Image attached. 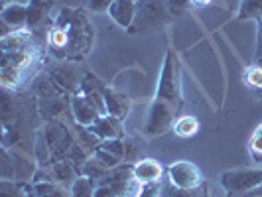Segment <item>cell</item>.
I'll list each match as a JSON object with an SVG mask.
<instances>
[{
  "label": "cell",
  "instance_id": "1",
  "mask_svg": "<svg viewBox=\"0 0 262 197\" xmlns=\"http://www.w3.org/2000/svg\"><path fill=\"white\" fill-rule=\"evenodd\" d=\"M158 101H164L171 105L178 113H182L184 106V93H182V63L180 57L173 50L166 52L164 63H162V71H160V79H158V89L156 97Z\"/></svg>",
  "mask_w": 262,
  "mask_h": 197
},
{
  "label": "cell",
  "instance_id": "2",
  "mask_svg": "<svg viewBox=\"0 0 262 197\" xmlns=\"http://www.w3.org/2000/svg\"><path fill=\"white\" fill-rule=\"evenodd\" d=\"M173 18L166 0H136V16L128 28V34H148L164 28Z\"/></svg>",
  "mask_w": 262,
  "mask_h": 197
},
{
  "label": "cell",
  "instance_id": "3",
  "mask_svg": "<svg viewBox=\"0 0 262 197\" xmlns=\"http://www.w3.org/2000/svg\"><path fill=\"white\" fill-rule=\"evenodd\" d=\"M69 34V46H67V61H83L89 52H91L93 39H95V30H93L91 22L87 18L85 10L75 8L73 14V22L67 28Z\"/></svg>",
  "mask_w": 262,
  "mask_h": 197
},
{
  "label": "cell",
  "instance_id": "4",
  "mask_svg": "<svg viewBox=\"0 0 262 197\" xmlns=\"http://www.w3.org/2000/svg\"><path fill=\"white\" fill-rule=\"evenodd\" d=\"M221 185L229 195H245L262 185V168H241L221 173Z\"/></svg>",
  "mask_w": 262,
  "mask_h": 197
},
{
  "label": "cell",
  "instance_id": "5",
  "mask_svg": "<svg viewBox=\"0 0 262 197\" xmlns=\"http://www.w3.org/2000/svg\"><path fill=\"white\" fill-rule=\"evenodd\" d=\"M168 182L176 187H182V189H197L205 184L203 182V173L197 168L193 162H187V160H178L168 166Z\"/></svg>",
  "mask_w": 262,
  "mask_h": 197
},
{
  "label": "cell",
  "instance_id": "6",
  "mask_svg": "<svg viewBox=\"0 0 262 197\" xmlns=\"http://www.w3.org/2000/svg\"><path fill=\"white\" fill-rule=\"evenodd\" d=\"M48 75L53 79V83L63 89L67 95H77L81 89V81L83 77H79V69L73 63H59L48 69Z\"/></svg>",
  "mask_w": 262,
  "mask_h": 197
},
{
  "label": "cell",
  "instance_id": "7",
  "mask_svg": "<svg viewBox=\"0 0 262 197\" xmlns=\"http://www.w3.org/2000/svg\"><path fill=\"white\" fill-rule=\"evenodd\" d=\"M69 108H71V115H73L75 124L85 126V128H91L93 124L103 117L101 111L93 105L87 97H83L81 93H77V95L71 97V106H69Z\"/></svg>",
  "mask_w": 262,
  "mask_h": 197
},
{
  "label": "cell",
  "instance_id": "8",
  "mask_svg": "<svg viewBox=\"0 0 262 197\" xmlns=\"http://www.w3.org/2000/svg\"><path fill=\"white\" fill-rule=\"evenodd\" d=\"M132 176L140 185L154 184L164 180V168L154 158H142L136 164H132Z\"/></svg>",
  "mask_w": 262,
  "mask_h": 197
},
{
  "label": "cell",
  "instance_id": "9",
  "mask_svg": "<svg viewBox=\"0 0 262 197\" xmlns=\"http://www.w3.org/2000/svg\"><path fill=\"white\" fill-rule=\"evenodd\" d=\"M105 89L106 85L99 77H95L93 73H85L83 81H81V89L79 93L83 97H87L93 105L101 111V115H106L105 111Z\"/></svg>",
  "mask_w": 262,
  "mask_h": 197
},
{
  "label": "cell",
  "instance_id": "10",
  "mask_svg": "<svg viewBox=\"0 0 262 197\" xmlns=\"http://www.w3.org/2000/svg\"><path fill=\"white\" fill-rule=\"evenodd\" d=\"M0 24L12 30V32H20V30H28V8L26 4H6L0 12Z\"/></svg>",
  "mask_w": 262,
  "mask_h": 197
},
{
  "label": "cell",
  "instance_id": "11",
  "mask_svg": "<svg viewBox=\"0 0 262 197\" xmlns=\"http://www.w3.org/2000/svg\"><path fill=\"white\" fill-rule=\"evenodd\" d=\"M132 101L128 99V95H124L122 91H117V89H111L106 87L105 89V111L106 115L117 118H126L128 113H130Z\"/></svg>",
  "mask_w": 262,
  "mask_h": 197
},
{
  "label": "cell",
  "instance_id": "12",
  "mask_svg": "<svg viewBox=\"0 0 262 197\" xmlns=\"http://www.w3.org/2000/svg\"><path fill=\"white\" fill-rule=\"evenodd\" d=\"M91 132L103 142L111 138H124V128H122V120L111 115H103L95 124L91 126Z\"/></svg>",
  "mask_w": 262,
  "mask_h": 197
},
{
  "label": "cell",
  "instance_id": "13",
  "mask_svg": "<svg viewBox=\"0 0 262 197\" xmlns=\"http://www.w3.org/2000/svg\"><path fill=\"white\" fill-rule=\"evenodd\" d=\"M108 16L115 20L117 26L124 28L128 32L136 16V0H113L108 8Z\"/></svg>",
  "mask_w": 262,
  "mask_h": 197
},
{
  "label": "cell",
  "instance_id": "14",
  "mask_svg": "<svg viewBox=\"0 0 262 197\" xmlns=\"http://www.w3.org/2000/svg\"><path fill=\"white\" fill-rule=\"evenodd\" d=\"M24 189L26 197H71V189L57 182H28Z\"/></svg>",
  "mask_w": 262,
  "mask_h": 197
},
{
  "label": "cell",
  "instance_id": "15",
  "mask_svg": "<svg viewBox=\"0 0 262 197\" xmlns=\"http://www.w3.org/2000/svg\"><path fill=\"white\" fill-rule=\"evenodd\" d=\"M53 0H28V30L36 32L43 28V22L48 20V14L52 10Z\"/></svg>",
  "mask_w": 262,
  "mask_h": 197
},
{
  "label": "cell",
  "instance_id": "16",
  "mask_svg": "<svg viewBox=\"0 0 262 197\" xmlns=\"http://www.w3.org/2000/svg\"><path fill=\"white\" fill-rule=\"evenodd\" d=\"M38 115L43 120H55L66 113L67 106H71V95H61L55 99H46V101H38Z\"/></svg>",
  "mask_w": 262,
  "mask_h": 197
},
{
  "label": "cell",
  "instance_id": "17",
  "mask_svg": "<svg viewBox=\"0 0 262 197\" xmlns=\"http://www.w3.org/2000/svg\"><path fill=\"white\" fill-rule=\"evenodd\" d=\"M50 168V173H52L53 182H57V184H61L63 187H69L71 189V185L75 184V180H77L79 176V170L69 162V160H61V162H53L48 166Z\"/></svg>",
  "mask_w": 262,
  "mask_h": 197
},
{
  "label": "cell",
  "instance_id": "18",
  "mask_svg": "<svg viewBox=\"0 0 262 197\" xmlns=\"http://www.w3.org/2000/svg\"><path fill=\"white\" fill-rule=\"evenodd\" d=\"M34 95H36V101H46V99H55V97H61V95H67V93L63 89H59L50 75H43V77L36 79Z\"/></svg>",
  "mask_w": 262,
  "mask_h": 197
},
{
  "label": "cell",
  "instance_id": "19",
  "mask_svg": "<svg viewBox=\"0 0 262 197\" xmlns=\"http://www.w3.org/2000/svg\"><path fill=\"white\" fill-rule=\"evenodd\" d=\"M173 134L180 138H191L199 132V120L193 115H180L173 122Z\"/></svg>",
  "mask_w": 262,
  "mask_h": 197
},
{
  "label": "cell",
  "instance_id": "20",
  "mask_svg": "<svg viewBox=\"0 0 262 197\" xmlns=\"http://www.w3.org/2000/svg\"><path fill=\"white\" fill-rule=\"evenodd\" d=\"M162 197H209L207 195V184H203L197 189H182L171 185L166 178H164V185H162Z\"/></svg>",
  "mask_w": 262,
  "mask_h": 197
},
{
  "label": "cell",
  "instance_id": "21",
  "mask_svg": "<svg viewBox=\"0 0 262 197\" xmlns=\"http://www.w3.org/2000/svg\"><path fill=\"white\" fill-rule=\"evenodd\" d=\"M124 140V162L126 164H136L138 160L144 158V142L138 136H126Z\"/></svg>",
  "mask_w": 262,
  "mask_h": 197
},
{
  "label": "cell",
  "instance_id": "22",
  "mask_svg": "<svg viewBox=\"0 0 262 197\" xmlns=\"http://www.w3.org/2000/svg\"><path fill=\"white\" fill-rule=\"evenodd\" d=\"M262 0H241V8L236 12V20H260Z\"/></svg>",
  "mask_w": 262,
  "mask_h": 197
},
{
  "label": "cell",
  "instance_id": "23",
  "mask_svg": "<svg viewBox=\"0 0 262 197\" xmlns=\"http://www.w3.org/2000/svg\"><path fill=\"white\" fill-rule=\"evenodd\" d=\"M95 189H97V185L91 178L79 176L75 184L71 185V197H95Z\"/></svg>",
  "mask_w": 262,
  "mask_h": 197
},
{
  "label": "cell",
  "instance_id": "24",
  "mask_svg": "<svg viewBox=\"0 0 262 197\" xmlns=\"http://www.w3.org/2000/svg\"><path fill=\"white\" fill-rule=\"evenodd\" d=\"M243 79L252 91H262V67L258 65H249L243 73Z\"/></svg>",
  "mask_w": 262,
  "mask_h": 197
},
{
  "label": "cell",
  "instance_id": "25",
  "mask_svg": "<svg viewBox=\"0 0 262 197\" xmlns=\"http://www.w3.org/2000/svg\"><path fill=\"white\" fill-rule=\"evenodd\" d=\"M0 197H26L24 184H18L14 180H2L0 182Z\"/></svg>",
  "mask_w": 262,
  "mask_h": 197
},
{
  "label": "cell",
  "instance_id": "26",
  "mask_svg": "<svg viewBox=\"0 0 262 197\" xmlns=\"http://www.w3.org/2000/svg\"><path fill=\"white\" fill-rule=\"evenodd\" d=\"M2 180H14L16 182V164H14V158L10 154L8 148L2 146Z\"/></svg>",
  "mask_w": 262,
  "mask_h": 197
},
{
  "label": "cell",
  "instance_id": "27",
  "mask_svg": "<svg viewBox=\"0 0 262 197\" xmlns=\"http://www.w3.org/2000/svg\"><path fill=\"white\" fill-rule=\"evenodd\" d=\"M93 156L97 158V160H99V162H101L105 168H108V170H113V168H117V166H120V164H122V160H120V158L115 156V154H111L108 150L101 148V146H99V148L93 152Z\"/></svg>",
  "mask_w": 262,
  "mask_h": 197
},
{
  "label": "cell",
  "instance_id": "28",
  "mask_svg": "<svg viewBox=\"0 0 262 197\" xmlns=\"http://www.w3.org/2000/svg\"><path fill=\"white\" fill-rule=\"evenodd\" d=\"M99 146H101V148H105V150H108L111 154H115V156H118L122 162H124V140H122V138H111V140H103Z\"/></svg>",
  "mask_w": 262,
  "mask_h": 197
},
{
  "label": "cell",
  "instance_id": "29",
  "mask_svg": "<svg viewBox=\"0 0 262 197\" xmlns=\"http://www.w3.org/2000/svg\"><path fill=\"white\" fill-rule=\"evenodd\" d=\"M162 185H164V180L154 182V184L140 185L138 191H136V197H162Z\"/></svg>",
  "mask_w": 262,
  "mask_h": 197
},
{
  "label": "cell",
  "instance_id": "30",
  "mask_svg": "<svg viewBox=\"0 0 262 197\" xmlns=\"http://www.w3.org/2000/svg\"><path fill=\"white\" fill-rule=\"evenodd\" d=\"M249 150L252 156L262 158V124H258L256 130L252 132V136L249 140Z\"/></svg>",
  "mask_w": 262,
  "mask_h": 197
},
{
  "label": "cell",
  "instance_id": "31",
  "mask_svg": "<svg viewBox=\"0 0 262 197\" xmlns=\"http://www.w3.org/2000/svg\"><path fill=\"white\" fill-rule=\"evenodd\" d=\"M85 4H87V8L91 12H108L113 0H87Z\"/></svg>",
  "mask_w": 262,
  "mask_h": 197
},
{
  "label": "cell",
  "instance_id": "32",
  "mask_svg": "<svg viewBox=\"0 0 262 197\" xmlns=\"http://www.w3.org/2000/svg\"><path fill=\"white\" fill-rule=\"evenodd\" d=\"M168 2V6H170V10L173 16H180V14H184L187 10V6H189V0H166Z\"/></svg>",
  "mask_w": 262,
  "mask_h": 197
},
{
  "label": "cell",
  "instance_id": "33",
  "mask_svg": "<svg viewBox=\"0 0 262 197\" xmlns=\"http://www.w3.org/2000/svg\"><path fill=\"white\" fill-rule=\"evenodd\" d=\"M254 65L262 67V18L258 20V38H256V53H254Z\"/></svg>",
  "mask_w": 262,
  "mask_h": 197
},
{
  "label": "cell",
  "instance_id": "34",
  "mask_svg": "<svg viewBox=\"0 0 262 197\" xmlns=\"http://www.w3.org/2000/svg\"><path fill=\"white\" fill-rule=\"evenodd\" d=\"M213 0H189V6L193 8H203V6H209Z\"/></svg>",
  "mask_w": 262,
  "mask_h": 197
},
{
  "label": "cell",
  "instance_id": "35",
  "mask_svg": "<svg viewBox=\"0 0 262 197\" xmlns=\"http://www.w3.org/2000/svg\"><path fill=\"white\" fill-rule=\"evenodd\" d=\"M2 2H4V6H6V4H12V2H16V0H2Z\"/></svg>",
  "mask_w": 262,
  "mask_h": 197
},
{
  "label": "cell",
  "instance_id": "36",
  "mask_svg": "<svg viewBox=\"0 0 262 197\" xmlns=\"http://www.w3.org/2000/svg\"><path fill=\"white\" fill-rule=\"evenodd\" d=\"M256 191H258V193H262V185H260V187H258V189H256Z\"/></svg>",
  "mask_w": 262,
  "mask_h": 197
},
{
  "label": "cell",
  "instance_id": "37",
  "mask_svg": "<svg viewBox=\"0 0 262 197\" xmlns=\"http://www.w3.org/2000/svg\"><path fill=\"white\" fill-rule=\"evenodd\" d=\"M258 95H260V97H262V91H258Z\"/></svg>",
  "mask_w": 262,
  "mask_h": 197
},
{
  "label": "cell",
  "instance_id": "38",
  "mask_svg": "<svg viewBox=\"0 0 262 197\" xmlns=\"http://www.w3.org/2000/svg\"><path fill=\"white\" fill-rule=\"evenodd\" d=\"M81 2H87V0H81Z\"/></svg>",
  "mask_w": 262,
  "mask_h": 197
}]
</instances>
